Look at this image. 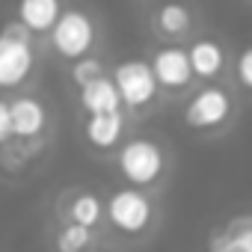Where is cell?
I'll return each instance as SVG.
<instances>
[{
  "mask_svg": "<svg viewBox=\"0 0 252 252\" xmlns=\"http://www.w3.org/2000/svg\"><path fill=\"white\" fill-rule=\"evenodd\" d=\"M116 169L128 187L155 190L169 172V158L163 146L152 137H128L116 149Z\"/></svg>",
  "mask_w": 252,
  "mask_h": 252,
  "instance_id": "6da1fadb",
  "label": "cell"
},
{
  "mask_svg": "<svg viewBox=\"0 0 252 252\" xmlns=\"http://www.w3.org/2000/svg\"><path fill=\"white\" fill-rule=\"evenodd\" d=\"M104 222L122 237H143L158 222V205L146 190L122 187L110 199H104Z\"/></svg>",
  "mask_w": 252,
  "mask_h": 252,
  "instance_id": "7a4b0ae2",
  "label": "cell"
},
{
  "mask_svg": "<svg viewBox=\"0 0 252 252\" xmlns=\"http://www.w3.org/2000/svg\"><path fill=\"white\" fill-rule=\"evenodd\" d=\"M36 36L18 21H9L0 30V92L21 89L36 71Z\"/></svg>",
  "mask_w": 252,
  "mask_h": 252,
  "instance_id": "3957f363",
  "label": "cell"
},
{
  "mask_svg": "<svg viewBox=\"0 0 252 252\" xmlns=\"http://www.w3.org/2000/svg\"><path fill=\"white\" fill-rule=\"evenodd\" d=\"M95 45H98V21L80 6H63L60 18L48 30V48L60 60L74 63L92 54Z\"/></svg>",
  "mask_w": 252,
  "mask_h": 252,
  "instance_id": "277c9868",
  "label": "cell"
},
{
  "mask_svg": "<svg viewBox=\"0 0 252 252\" xmlns=\"http://www.w3.org/2000/svg\"><path fill=\"white\" fill-rule=\"evenodd\" d=\"M107 77L113 80L125 113H143V110H149L160 98V89L155 83L149 60H143V57H125V60H119L110 68Z\"/></svg>",
  "mask_w": 252,
  "mask_h": 252,
  "instance_id": "5b68a950",
  "label": "cell"
},
{
  "mask_svg": "<svg viewBox=\"0 0 252 252\" xmlns=\"http://www.w3.org/2000/svg\"><path fill=\"white\" fill-rule=\"evenodd\" d=\"M234 116V98L225 86L217 83H205L199 92L190 95V101L184 104V125L196 134H214L231 122Z\"/></svg>",
  "mask_w": 252,
  "mask_h": 252,
  "instance_id": "8992f818",
  "label": "cell"
},
{
  "mask_svg": "<svg viewBox=\"0 0 252 252\" xmlns=\"http://www.w3.org/2000/svg\"><path fill=\"white\" fill-rule=\"evenodd\" d=\"M149 68L155 74V83L160 92L169 95H181L193 86V71L187 63V51L175 42L155 48V54L149 57Z\"/></svg>",
  "mask_w": 252,
  "mask_h": 252,
  "instance_id": "52a82bcc",
  "label": "cell"
},
{
  "mask_svg": "<svg viewBox=\"0 0 252 252\" xmlns=\"http://www.w3.org/2000/svg\"><path fill=\"white\" fill-rule=\"evenodd\" d=\"M9 122H12V140L36 143L48 131V107L36 95H18L9 101Z\"/></svg>",
  "mask_w": 252,
  "mask_h": 252,
  "instance_id": "ba28073f",
  "label": "cell"
},
{
  "mask_svg": "<svg viewBox=\"0 0 252 252\" xmlns=\"http://www.w3.org/2000/svg\"><path fill=\"white\" fill-rule=\"evenodd\" d=\"M128 134V113L113 110V113H92L83 122V140L95 152H113Z\"/></svg>",
  "mask_w": 252,
  "mask_h": 252,
  "instance_id": "9c48e42d",
  "label": "cell"
},
{
  "mask_svg": "<svg viewBox=\"0 0 252 252\" xmlns=\"http://www.w3.org/2000/svg\"><path fill=\"white\" fill-rule=\"evenodd\" d=\"M184 51H187V63H190L193 80L214 83L225 71V48H222V42H217L211 36H199Z\"/></svg>",
  "mask_w": 252,
  "mask_h": 252,
  "instance_id": "30bf717a",
  "label": "cell"
},
{
  "mask_svg": "<svg viewBox=\"0 0 252 252\" xmlns=\"http://www.w3.org/2000/svg\"><path fill=\"white\" fill-rule=\"evenodd\" d=\"M63 6V0H15V21L33 36H48Z\"/></svg>",
  "mask_w": 252,
  "mask_h": 252,
  "instance_id": "8fae6325",
  "label": "cell"
},
{
  "mask_svg": "<svg viewBox=\"0 0 252 252\" xmlns=\"http://www.w3.org/2000/svg\"><path fill=\"white\" fill-rule=\"evenodd\" d=\"M152 27L155 33H160L163 39H184L193 30V12L184 0H163L152 12Z\"/></svg>",
  "mask_w": 252,
  "mask_h": 252,
  "instance_id": "7c38bea8",
  "label": "cell"
},
{
  "mask_svg": "<svg viewBox=\"0 0 252 252\" xmlns=\"http://www.w3.org/2000/svg\"><path fill=\"white\" fill-rule=\"evenodd\" d=\"M77 104H80V110H83L86 116H92V113H113V110H122L119 92H116V86H113V80H110L107 74H101V77L83 83V86L77 89Z\"/></svg>",
  "mask_w": 252,
  "mask_h": 252,
  "instance_id": "4fadbf2b",
  "label": "cell"
},
{
  "mask_svg": "<svg viewBox=\"0 0 252 252\" xmlns=\"http://www.w3.org/2000/svg\"><path fill=\"white\" fill-rule=\"evenodd\" d=\"M65 220L68 222H77V225H86V228H98L104 222V199L92 190H77L65 199V208H63Z\"/></svg>",
  "mask_w": 252,
  "mask_h": 252,
  "instance_id": "5bb4252c",
  "label": "cell"
},
{
  "mask_svg": "<svg viewBox=\"0 0 252 252\" xmlns=\"http://www.w3.org/2000/svg\"><path fill=\"white\" fill-rule=\"evenodd\" d=\"M211 252H252V222L249 217H237L225 225L222 234L211 240Z\"/></svg>",
  "mask_w": 252,
  "mask_h": 252,
  "instance_id": "9a60e30c",
  "label": "cell"
},
{
  "mask_svg": "<svg viewBox=\"0 0 252 252\" xmlns=\"http://www.w3.org/2000/svg\"><path fill=\"white\" fill-rule=\"evenodd\" d=\"M92 243H95V228H86V225H77V222H65L54 234V249L57 252H89Z\"/></svg>",
  "mask_w": 252,
  "mask_h": 252,
  "instance_id": "2e32d148",
  "label": "cell"
},
{
  "mask_svg": "<svg viewBox=\"0 0 252 252\" xmlns=\"http://www.w3.org/2000/svg\"><path fill=\"white\" fill-rule=\"evenodd\" d=\"M101 74H107V68H104V63L98 60V57H92V54H86V57H80V60H74L71 63V71H68V80L80 89L83 83H89V80H95V77H101Z\"/></svg>",
  "mask_w": 252,
  "mask_h": 252,
  "instance_id": "e0dca14e",
  "label": "cell"
},
{
  "mask_svg": "<svg viewBox=\"0 0 252 252\" xmlns=\"http://www.w3.org/2000/svg\"><path fill=\"white\" fill-rule=\"evenodd\" d=\"M234 77H237V86L243 92L252 89V51L249 48H240V54L234 60Z\"/></svg>",
  "mask_w": 252,
  "mask_h": 252,
  "instance_id": "ac0fdd59",
  "label": "cell"
},
{
  "mask_svg": "<svg viewBox=\"0 0 252 252\" xmlns=\"http://www.w3.org/2000/svg\"><path fill=\"white\" fill-rule=\"evenodd\" d=\"M12 143V122H9V101L0 98V146Z\"/></svg>",
  "mask_w": 252,
  "mask_h": 252,
  "instance_id": "d6986e66",
  "label": "cell"
}]
</instances>
